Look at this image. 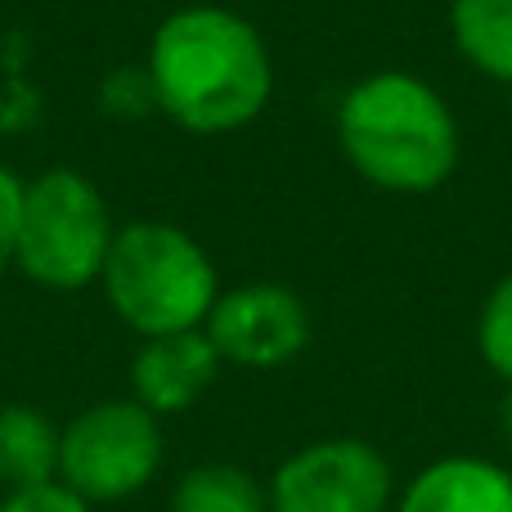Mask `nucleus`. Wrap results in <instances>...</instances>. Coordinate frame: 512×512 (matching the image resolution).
<instances>
[{
	"mask_svg": "<svg viewBox=\"0 0 512 512\" xmlns=\"http://www.w3.org/2000/svg\"><path fill=\"white\" fill-rule=\"evenodd\" d=\"M153 108L189 135H234L265 113L274 59L252 18L225 5L171 9L149 41Z\"/></svg>",
	"mask_w": 512,
	"mask_h": 512,
	"instance_id": "f257e3e1",
	"label": "nucleus"
},
{
	"mask_svg": "<svg viewBox=\"0 0 512 512\" xmlns=\"http://www.w3.org/2000/svg\"><path fill=\"white\" fill-rule=\"evenodd\" d=\"M337 144L355 176L382 194H436L463 158L450 99L405 68L369 72L346 90L337 104Z\"/></svg>",
	"mask_w": 512,
	"mask_h": 512,
	"instance_id": "f03ea898",
	"label": "nucleus"
},
{
	"mask_svg": "<svg viewBox=\"0 0 512 512\" xmlns=\"http://www.w3.org/2000/svg\"><path fill=\"white\" fill-rule=\"evenodd\" d=\"M104 301L135 337L203 328L221 297V270L189 230L171 221L117 225L99 274Z\"/></svg>",
	"mask_w": 512,
	"mask_h": 512,
	"instance_id": "7ed1b4c3",
	"label": "nucleus"
},
{
	"mask_svg": "<svg viewBox=\"0 0 512 512\" xmlns=\"http://www.w3.org/2000/svg\"><path fill=\"white\" fill-rule=\"evenodd\" d=\"M117 221L104 189L77 167H50L27 180L14 265L45 292H81L99 283Z\"/></svg>",
	"mask_w": 512,
	"mask_h": 512,
	"instance_id": "20e7f679",
	"label": "nucleus"
},
{
	"mask_svg": "<svg viewBox=\"0 0 512 512\" xmlns=\"http://www.w3.org/2000/svg\"><path fill=\"white\" fill-rule=\"evenodd\" d=\"M167 459L162 418L135 396H108L59 427V481L95 504H122L149 490Z\"/></svg>",
	"mask_w": 512,
	"mask_h": 512,
	"instance_id": "39448f33",
	"label": "nucleus"
},
{
	"mask_svg": "<svg viewBox=\"0 0 512 512\" xmlns=\"http://www.w3.org/2000/svg\"><path fill=\"white\" fill-rule=\"evenodd\" d=\"M396 495V468L364 436L306 441L265 477L270 512H391Z\"/></svg>",
	"mask_w": 512,
	"mask_h": 512,
	"instance_id": "423d86ee",
	"label": "nucleus"
},
{
	"mask_svg": "<svg viewBox=\"0 0 512 512\" xmlns=\"http://www.w3.org/2000/svg\"><path fill=\"white\" fill-rule=\"evenodd\" d=\"M203 333L216 346L221 364L274 373L310 346V310L283 283L252 279V283L221 288Z\"/></svg>",
	"mask_w": 512,
	"mask_h": 512,
	"instance_id": "0eeeda50",
	"label": "nucleus"
},
{
	"mask_svg": "<svg viewBox=\"0 0 512 512\" xmlns=\"http://www.w3.org/2000/svg\"><path fill=\"white\" fill-rule=\"evenodd\" d=\"M221 369L225 364L216 355V346L207 342L203 328L140 337V351L131 360V396L149 414L176 418V414H189L212 391Z\"/></svg>",
	"mask_w": 512,
	"mask_h": 512,
	"instance_id": "6e6552de",
	"label": "nucleus"
},
{
	"mask_svg": "<svg viewBox=\"0 0 512 512\" xmlns=\"http://www.w3.org/2000/svg\"><path fill=\"white\" fill-rule=\"evenodd\" d=\"M391 512H512V472L486 454H445L400 486Z\"/></svg>",
	"mask_w": 512,
	"mask_h": 512,
	"instance_id": "1a4fd4ad",
	"label": "nucleus"
},
{
	"mask_svg": "<svg viewBox=\"0 0 512 512\" xmlns=\"http://www.w3.org/2000/svg\"><path fill=\"white\" fill-rule=\"evenodd\" d=\"M59 427L36 405H0V495L59 481Z\"/></svg>",
	"mask_w": 512,
	"mask_h": 512,
	"instance_id": "9d476101",
	"label": "nucleus"
},
{
	"mask_svg": "<svg viewBox=\"0 0 512 512\" xmlns=\"http://www.w3.org/2000/svg\"><path fill=\"white\" fill-rule=\"evenodd\" d=\"M450 41L477 77L512 90V0H450Z\"/></svg>",
	"mask_w": 512,
	"mask_h": 512,
	"instance_id": "9b49d317",
	"label": "nucleus"
},
{
	"mask_svg": "<svg viewBox=\"0 0 512 512\" xmlns=\"http://www.w3.org/2000/svg\"><path fill=\"white\" fill-rule=\"evenodd\" d=\"M167 512H270L265 481L243 463H194L176 477Z\"/></svg>",
	"mask_w": 512,
	"mask_h": 512,
	"instance_id": "f8f14e48",
	"label": "nucleus"
},
{
	"mask_svg": "<svg viewBox=\"0 0 512 512\" xmlns=\"http://www.w3.org/2000/svg\"><path fill=\"white\" fill-rule=\"evenodd\" d=\"M477 351H481V364H486L504 387H512V270L486 292V301H481Z\"/></svg>",
	"mask_w": 512,
	"mask_h": 512,
	"instance_id": "ddd939ff",
	"label": "nucleus"
},
{
	"mask_svg": "<svg viewBox=\"0 0 512 512\" xmlns=\"http://www.w3.org/2000/svg\"><path fill=\"white\" fill-rule=\"evenodd\" d=\"M0 512H95V508L81 495H72L63 481H45V486L5 490L0 495Z\"/></svg>",
	"mask_w": 512,
	"mask_h": 512,
	"instance_id": "4468645a",
	"label": "nucleus"
},
{
	"mask_svg": "<svg viewBox=\"0 0 512 512\" xmlns=\"http://www.w3.org/2000/svg\"><path fill=\"white\" fill-rule=\"evenodd\" d=\"M23 189L27 180L14 167L0 162V265H14V243H18V216H23Z\"/></svg>",
	"mask_w": 512,
	"mask_h": 512,
	"instance_id": "2eb2a0df",
	"label": "nucleus"
},
{
	"mask_svg": "<svg viewBox=\"0 0 512 512\" xmlns=\"http://www.w3.org/2000/svg\"><path fill=\"white\" fill-rule=\"evenodd\" d=\"M495 432L512 450V387H504V396H499V405H495Z\"/></svg>",
	"mask_w": 512,
	"mask_h": 512,
	"instance_id": "dca6fc26",
	"label": "nucleus"
},
{
	"mask_svg": "<svg viewBox=\"0 0 512 512\" xmlns=\"http://www.w3.org/2000/svg\"><path fill=\"white\" fill-rule=\"evenodd\" d=\"M508 117H512V90H508Z\"/></svg>",
	"mask_w": 512,
	"mask_h": 512,
	"instance_id": "f3484780",
	"label": "nucleus"
}]
</instances>
